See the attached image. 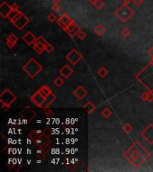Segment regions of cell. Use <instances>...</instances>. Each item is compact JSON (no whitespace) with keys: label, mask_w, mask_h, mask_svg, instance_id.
<instances>
[{"label":"cell","mask_w":153,"mask_h":172,"mask_svg":"<svg viewBox=\"0 0 153 172\" xmlns=\"http://www.w3.org/2000/svg\"><path fill=\"white\" fill-rule=\"evenodd\" d=\"M88 1H89L90 3H91V4L93 5V4L95 3V2H96V1H97V0H88Z\"/></svg>","instance_id":"obj_40"},{"label":"cell","mask_w":153,"mask_h":172,"mask_svg":"<svg viewBox=\"0 0 153 172\" xmlns=\"http://www.w3.org/2000/svg\"><path fill=\"white\" fill-rule=\"evenodd\" d=\"M12 11V7L10 5H8L6 2H3L1 5H0V15L5 19V18H8V15L9 14L11 13Z\"/></svg>","instance_id":"obj_11"},{"label":"cell","mask_w":153,"mask_h":172,"mask_svg":"<svg viewBox=\"0 0 153 172\" xmlns=\"http://www.w3.org/2000/svg\"><path fill=\"white\" fill-rule=\"evenodd\" d=\"M64 83H65V80L63 79V77H57L54 80V84L58 87H61L64 84Z\"/></svg>","instance_id":"obj_25"},{"label":"cell","mask_w":153,"mask_h":172,"mask_svg":"<svg viewBox=\"0 0 153 172\" xmlns=\"http://www.w3.org/2000/svg\"><path fill=\"white\" fill-rule=\"evenodd\" d=\"M22 70L31 77L32 79L36 78L38 74L43 70V66L38 63L35 58H31L23 66Z\"/></svg>","instance_id":"obj_2"},{"label":"cell","mask_w":153,"mask_h":172,"mask_svg":"<svg viewBox=\"0 0 153 172\" xmlns=\"http://www.w3.org/2000/svg\"><path fill=\"white\" fill-rule=\"evenodd\" d=\"M36 39H37V37H36L32 32H27L22 36V40H23L26 44H28V45L33 44Z\"/></svg>","instance_id":"obj_15"},{"label":"cell","mask_w":153,"mask_h":172,"mask_svg":"<svg viewBox=\"0 0 153 172\" xmlns=\"http://www.w3.org/2000/svg\"><path fill=\"white\" fill-rule=\"evenodd\" d=\"M123 155L129 163L137 169L140 168L151 156L150 153L138 141L134 142Z\"/></svg>","instance_id":"obj_1"},{"label":"cell","mask_w":153,"mask_h":172,"mask_svg":"<svg viewBox=\"0 0 153 172\" xmlns=\"http://www.w3.org/2000/svg\"><path fill=\"white\" fill-rule=\"evenodd\" d=\"M6 39H9V40H11V41H14V42L17 43V41H18V37H17L16 34H15V33H11V34L8 35V37L6 38Z\"/></svg>","instance_id":"obj_28"},{"label":"cell","mask_w":153,"mask_h":172,"mask_svg":"<svg viewBox=\"0 0 153 172\" xmlns=\"http://www.w3.org/2000/svg\"><path fill=\"white\" fill-rule=\"evenodd\" d=\"M73 21H74V20L71 19L68 15L64 14V15H62L60 16V18L58 20V23L60 27H62V28L65 30Z\"/></svg>","instance_id":"obj_12"},{"label":"cell","mask_w":153,"mask_h":172,"mask_svg":"<svg viewBox=\"0 0 153 172\" xmlns=\"http://www.w3.org/2000/svg\"><path fill=\"white\" fill-rule=\"evenodd\" d=\"M130 34H131V32H130V30H129L128 28H124V29L122 30V32H121V35H122L124 38L129 37Z\"/></svg>","instance_id":"obj_27"},{"label":"cell","mask_w":153,"mask_h":172,"mask_svg":"<svg viewBox=\"0 0 153 172\" xmlns=\"http://www.w3.org/2000/svg\"><path fill=\"white\" fill-rule=\"evenodd\" d=\"M122 128H123L124 132L127 134H129L134 130V126H133L130 123H125V124L123 125Z\"/></svg>","instance_id":"obj_21"},{"label":"cell","mask_w":153,"mask_h":172,"mask_svg":"<svg viewBox=\"0 0 153 172\" xmlns=\"http://www.w3.org/2000/svg\"><path fill=\"white\" fill-rule=\"evenodd\" d=\"M6 45H7V47H9L10 49H13V48L16 45V43L14 42V41H11V40H9V39H6Z\"/></svg>","instance_id":"obj_33"},{"label":"cell","mask_w":153,"mask_h":172,"mask_svg":"<svg viewBox=\"0 0 153 172\" xmlns=\"http://www.w3.org/2000/svg\"><path fill=\"white\" fill-rule=\"evenodd\" d=\"M108 74V70L106 69V67H104V66L100 67V68L98 70V75L100 77H105Z\"/></svg>","instance_id":"obj_24"},{"label":"cell","mask_w":153,"mask_h":172,"mask_svg":"<svg viewBox=\"0 0 153 172\" xmlns=\"http://www.w3.org/2000/svg\"><path fill=\"white\" fill-rule=\"evenodd\" d=\"M76 36H77V38L79 39H81V40H82V39H84L87 37L86 33H85L83 31H81H81L78 32V34H77Z\"/></svg>","instance_id":"obj_30"},{"label":"cell","mask_w":153,"mask_h":172,"mask_svg":"<svg viewBox=\"0 0 153 172\" xmlns=\"http://www.w3.org/2000/svg\"><path fill=\"white\" fill-rule=\"evenodd\" d=\"M57 99V97L55 94L53 93H50L48 97L45 98V101L43 102L42 106H41V109H48L50 107V105Z\"/></svg>","instance_id":"obj_16"},{"label":"cell","mask_w":153,"mask_h":172,"mask_svg":"<svg viewBox=\"0 0 153 172\" xmlns=\"http://www.w3.org/2000/svg\"><path fill=\"white\" fill-rule=\"evenodd\" d=\"M2 109H3L4 111H8V110H10L11 106L10 105H5V104H2Z\"/></svg>","instance_id":"obj_34"},{"label":"cell","mask_w":153,"mask_h":172,"mask_svg":"<svg viewBox=\"0 0 153 172\" xmlns=\"http://www.w3.org/2000/svg\"><path fill=\"white\" fill-rule=\"evenodd\" d=\"M17 97L15 95L10 89L6 88L5 89L1 94H0V102L1 104H5V105H12L15 100H16Z\"/></svg>","instance_id":"obj_4"},{"label":"cell","mask_w":153,"mask_h":172,"mask_svg":"<svg viewBox=\"0 0 153 172\" xmlns=\"http://www.w3.org/2000/svg\"><path fill=\"white\" fill-rule=\"evenodd\" d=\"M93 5L95 6L98 10H100V9H102L104 7L105 2H104V0H97L95 3L93 4Z\"/></svg>","instance_id":"obj_23"},{"label":"cell","mask_w":153,"mask_h":172,"mask_svg":"<svg viewBox=\"0 0 153 172\" xmlns=\"http://www.w3.org/2000/svg\"><path fill=\"white\" fill-rule=\"evenodd\" d=\"M141 99H143L144 101H148V102H151L153 101V93L151 91H150L149 93H143L141 95Z\"/></svg>","instance_id":"obj_20"},{"label":"cell","mask_w":153,"mask_h":172,"mask_svg":"<svg viewBox=\"0 0 153 172\" xmlns=\"http://www.w3.org/2000/svg\"><path fill=\"white\" fill-rule=\"evenodd\" d=\"M51 8H52V10L55 11V12H59V11L61 10V6L59 5L58 3H54V4L51 5Z\"/></svg>","instance_id":"obj_31"},{"label":"cell","mask_w":153,"mask_h":172,"mask_svg":"<svg viewBox=\"0 0 153 172\" xmlns=\"http://www.w3.org/2000/svg\"><path fill=\"white\" fill-rule=\"evenodd\" d=\"M20 13H21V11H15V10H12L11 11V13L9 14V15H8V18L10 19V21L12 22L14 19H15V17L19 15Z\"/></svg>","instance_id":"obj_26"},{"label":"cell","mask_w":153,"mask_h":172,"mask_svg":"<svg viewBox=\"0 0 153 172\" xmlns=\"http://www.w3.org/2000/svg\"><path fill=\"white\" fill-rule=\"evenodd\" d=\"M54 49H55V48H54V46H53L51 43H48V44L46 45L45 51H47L48 53H51V52H53Z\"/></svg>","instance_id":"obj_29"},{"label":"cell","mask_w":153,"mask_h":172,"mask_svg":"<svg viewBox=\"0 0 153 172\" xmlns=\"http://www.w3.org/2000/svg\"><path fill=\"white\" fill-rule=\"evenodd\" d=\"M73 94L79 100H81L85 96L88 94V91L82 85H79L75 89V91L73 92Z\"/></svg>","instance_id":"obj_13"},{"label":"cell","mask_w":153,"mask_h":172,"mask_svg":"<svg viewBox=\"0 0 153 172\" xmlns=\"http://www.w3.org/2000/svg\"><path fill=\"white\" fill-rule=\"evenodd\" d=\"M122 1H123V4H124V5H128L130 3L133 2V0H122Z\"/></svg>","instance_id":"obj_39"},{"label":"cell","mask_w":153,"mask_h":172,"mask_svg":"<svg viewBox=\"0 0 153 172\" xmlns=\"http://www.w3.org/2000/svg\"><path fill=\"white\" fill-rule=\"evenodd\" d=\"M101 115H102L103 117H105V118H109V117L112 116V111H111L109 109L105 108V109L101 111Z\"/></svg>","instance_id":"obj_22"},{"label":"cell","mask_w":153,"mask_h":172,"mask_svg":"<svg viewBox=\"0 0 153 172\" xmlns=\"http://www.w3.org/2000/svg\"><path fill=\"white\" fill-rule=\"evenodd\" d=\"M52 1H53L54 3H59V2H60L61 0H52Z\"/></svg>","instance_id":"obj_41"},{"label":"cell","mask_w":153,"mask_h":172,"mask_svg":"<svg viewBox=\"0 0 153 172\" xmlns=\"http://www.w3.org/2000/svg\"><path fill=\"white\" fill-rule=\"evenodd\" d=\"M11 7H12V10H15V11H19V6H18V5H17V4H15V3L12 4V5H11Z\"/></svg>","instance_id":"obj_36"},{"label":"cell","mask_w":153,"mask_h":172,"mask_svg":"<svg viewBox=\"0 0 153 172\" xmlns=\"http://www.w3.org/2000/svg\"><path fill=\"white\" fill-rule=\"evenodd\" d=\"M141 136L143 137L150 144H153V124L148 125L144 130L141 132Z\"/></svg>","instance_id":"obj_8"},{"label":"cell","mask_w":153,"mask_h":172,"mask_svg":"<svg viewBox=\"0 0 153 172\" xmlns=\"http://www.w3.org/2000/svg\"><path fill=\"white\" fill-rule=\"evenodd\" d=\"M38 91L39 92V93H41V94L44 96L45 98L48 97L50 93H52V90H51V88H50L49 86H48V85H45V84L42 85V86H40V88L38 89Z\"/></svg>","instance_id":"obj_17"},{"label":"cell","mask_w":153,"mask_h":172,"mask_svg":"<svg viewBox=\"0 0 153 172\" xmlns=\"http://www.w3.org/2000/svg\"><path fill=\"white\" fill-rule=\"evenodd\" d=\"M48 21L50 22H54L57 21V16L54 14H49L48 15Z\"/></svg>","instance_id":"obj_32"},{"label":"cell","mask_w":153,"mask_h":172,"mask_svg":"<svg viewBox=\"0 0 153 172\" xmlns=\"http://www.w3.org/2000/svg\"><path fill=\"white\" fill-rule=\"evenodd\" d=\"M47 110L45 111V115L46 116H52V115L54 114V112H53V110H51L50 109H46Z\"/></svg>","instance_id":"obj_37"},{"label":"cell","mask_w":153,"mask_h":172,"mask_svg":"<svg viewBox=\"0 0 153 172\" xmlns=\"http://www.w3.org/2000/svg\"><path fill=\"white\" fill-rule=\"evenodd\" d=\"M47 44H48V42L42 36H38L37 37V39L35 40V42L33 43V49L38 53V55H40L45 50Z\"/></svg>","instance_id":"obj_7"},{"label":"cell","mask_w":153,"mask_h":172,"mask_svg":"<svg viewBox=\"0 0 153 172\" xmlns=\"http://www.w3.org/2000/svg\"><path fill=\"white\" fill-rule=\"evenodd\" d=\"M82 108H83L84 110H85L87 113H89V114H91V112H93L96 110V106L91 101H88L87 103H85Z\"/></svg>","instance_id":"obj_18"},{"label":"cell","mask_w":153,"mask_h":172,"mask_svg":"<svg viewBox=\"0 0 153 172\" xmlns=\"http://www.w3.org/2000/svg\"><path fill=\"white\" fill-rule=\"evenodd\" d=\"M93 31H94V32H95L98 36H102V35L106 32V28H105L102 24L99 23V24H98V25L96 26Z\"/></svg>","instance_id":"obj_19"},{"label":"cell","mask_w":153,"mask_h":172,"mask_svg":"<svg viewBox=\"0 0 153 172\" xmlns=\"http://www.w3.org/2000/svg\"><path fill=\"white\" fill-rule=\"evenodd\" d=\"M151 58H152V63H153V57H151Z\"/></svg>","instance_id":"obj_42"},{"label":"cell","mask_w":153,"mask_h":172,"mask_svg":"<svg viewBox=\"0 0 153 172\" xmlns=\"http://www.w3.org/2000/svg\"><path fill=\"white\" fill-rule=\"evenodd\" d=\"M148 54H149V56H151V57H153V47L148 50Z\"/></svg>","instance_id":"obj_38"},{"label":"cell","mask_w":153,"mask_h":172,"mask_svg":"<svg viewBox=\"0 0 153 172\" xmlns=\"http://www.w3.org/2000/svg\"><path fill=\"white\" fill-rule=\"evenodd\" d=\"M65 32H67L71 37H75L78 34V32L81 31V27L79 25H77L76 22L75 21H73L65 29Z\"/></svg>","instance_id":"obj_9"},{"label":"cell","mask_w":153,"mask_h":172,"mask_svg":"<svg viewBox=\"0 0 153 172\" xmlns=\"http://www.w3.org/2000/svg\"><path fill=\"white\" fill-rule=\"evenodd\" d=\"M31 101L38 108H41L43 102L45 101V97L42 95L41 93H39V92L37 91L35 93H33L31 97Z\"/></svg>","instance_id":"obj_10"},{"label":"cell","mask_w":153,"mask_h":172,"mask_svg":"<svg viewBox=\"0 0 153 172\" xmlns=\"http://www.w3.org/2000/svg\"><path fill=\"white\" fill-rule=\"evenodd\" d=\"M134 12L132 8H130L127 5H120L115 11V15L122 22H127L129 20L134 16Z\"/></svg>","instance_id":"obj_3"},{"label":"cell","mask_w":153,"mask_h":172,"mask_svg":"<svg viewBox=\"0 0 153 172\" xmlns=\"http://www.w3.org/2000/svg\"><path fill=\"white\" fill-rule=\"evenodd\" d=\"M12 22L15 25V27L17 28V30L22 31L30 22V19L23 13L21 12L19 15L15 17V19H14L12 21Z\"/></svg>","instance_id":"obj_5"},{"label":"cell","mask_w":153,"mask_h":172,"mask_svg":"<svg viewBox=\"0 0 153 172\" xmlns=\"http://www.w3.org/2000/svg\"><path fill=\"white\" fill-rule=\"evenodd\" d=\"M143 1H144V0H133V2L134 3V5H137V6L141 5H142V3H143Z\"/></svg>","instance_id":"obj_35"},{"label":"cell","mask_w":153,"mask_h":172,"mask_svg":"<svg viewBox=\"0 0 153 172\" xmlns=\"http://www.w3.org/2000/svg\"><path fill=\"white\" fill-rule=\"evenodd\" d=\"M59 74H60V76L63 77V78H65V79H68V78H70V77L73 76V74H74V70H73L69 66L65 65L63 67L60 68V70H59Z\"/></svg>","instance_id":"obj_14"},{"label":"cell","mask_w":153,"mask_h":172,"mask_svg":"<svg viewBox=\"0 0 153 172\" xmlns=\"http://www.w3.org/2000/svg\"><path fill=\"white\" fill-rule=\"evenodd\" d=\"M65 58L73 65V66H76L77 64L82 59V55L75 48L72 49L68 54L65 56Z\"/></svg>","instance_id":"obj_6"}]
</instances>
